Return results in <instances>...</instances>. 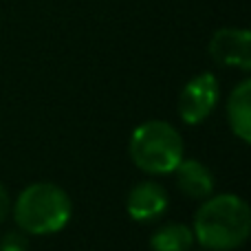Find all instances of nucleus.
<instances>
[{
  "mask_svg": "<svg viewBox=\"0 0 251 251\" xmlns=\"http://www.w3.org/2000/svg\"><path fill=\"white\" fill-rule=\"evenodd\" d=\"M194 240L209 251H231L247 243L251 231V209L238 194L207 196L196 209L192 223Z\"/></svg>",
  "mask_w": 251,
  "mask_h": 251,
  "instance_id": "f257e3e1",
  "label": "nucleus"
},
{
  "mask_svg": "<svg viewBox=\"0 0 251 251\" xmlns=\"http://www.w3.org/2000/svg\"><path fill=\"white\" fill-rule=\"evenodd\" d=\"M73 216V201L55 183H31L13 203V221L29 236L57 234Z\"/></svg>",
  "mask_w": 251,
  "mask_h": 251,
  "instance_id": "f03ea898",
  "label": "nucleus"
},
{
  "mask_svg": "<svg viewBox=\"0 0 251 251\" xmlns=\"http://www.w3.org/2000/svg\"><path fill=\"white\" fill-rule=\"evenodd\" d=\"M185 143L172 124L150 119L132 130L128 141V154L139 170L148 174H172L181 163Z\"/></svg>",
  "mask_w": 251,
  "mask_h": 251,
  "instance_id": "7ed1b4c3",
  "label": "nucleus"
},
{
  "mask_svg": "<svg viewBox=\"0 0 251 251\" xmlns=\"http://www.w3.org/2000/svg\"><path fill=\"white\" fill-rule=\"evenodd\" d=\"M218 82L214 73H199L183 86L178 97V115L187 126L203 124L218 104Z\"/></svg>",
  "mask_w": 251,
  "mask_h": 251,
  "instance_id": "20e7f679",
  "label": "nucleus"
},
{
  "mask_svg": "<svg viewBox=\"0 0 251 251\" xmlns=\"http://www.w3.org/2000/svg\"><path fill=\"white\" fill-rule=\"evenodd\" d=\"M207 51L212 60H216L223 66L240 69L245 73L251 69V33L247 29L223 26V29L214 31Z\"/></svg>",
  "mask_w": 251,
  "mask_h": 251,
  "instance_id": "39448f33",
  "label": "nucleus"
},
{
  "mask_svg": "<svg viewBox=\"0 0 251 251\" xmlns=\"http://www.w3.org/2000/svg\"><path fill=\"white\" fill-rule=\"evenodd\" d=\"M126 209H128L130 218L137 223L156 221L168 209V192L163 190V185L154 181H141L130 190Z\"/></svg>",
  "mask_w": 251,
  "mask_h": 251,
  "instance_id": "423d86ee",
  "label": "nucleus"
},
{
  "mask_svg": "<svg viewBox=\"0 0 251 251\" xmlns=\"http://www.w3.org/2000/svg\"><path fill=\"white\" fill-rule=\"evenodd\" d=\"M178 190L185 196L196 201H205L214 194V174L205 163L196 159H181V163L174 168Z\"/></svg>",
  "mask_w": 251,
  "mask_h": 251,
  "instance_id": "0eeeda50",
  "label": "nucleus"
},
{
  "mask_svg": "<svg viewBox=\"0 0 251 251\" xmlns=\"http://www.w3.org/2000/svg\"><path fill=\"white\" fill-rule=\"evenodd\" d=\"M227 122L243 143L251 141V79H243L227 100Z\"/></svg>",
  "mask_w": 251,
  "mask_h": 251,
  "instance_id": "6e6552de",
  "label": "nucleus"
},
{
  "mask_svg": "<svg viewBox=\"0 0 251 251\" xmlns=\"http://www.w3.org/2000/svg\"><path fill=\"white\" fill-rule=\"evenodd\" d=\"M194 231L181 223H168L159 227L150 238L152 251H190L194 247Z\"/></svg>",
  "mask_w": 251,
  "mask_h": 251,
  "instance_id": "1a4fd4ad",
  "label": "nucleus"
},
{
  "mask_svg": "<svg viewBox=\"0 0 251 251\" xmlns=\"http://www.w3.org/2000/svg\"><path fill=\"white\" fill-rule=\"evenodd\" d=\"M0 251H29V238L25 231H9L0 238Z\"/></svg>",
  "mask_w": 251,
  "mask_h": 251,
  "instance_id": "9d476101",
  "label": "nucleus"
},
{
  "mask_svg": "<svg viewBox=\"0 0 251 251\" xmlns=\"http://www.w3.org/2000/svg\"><path fill=\"white\" fill-rule=\"evenodd\" d=\"M9 209H11V199H9V192L4 190V185L0 183V223L7 218Z\"/></svg>",
  "mask_w": 251,
  "mask_h": 251,
  "instance_id": "9b49d317",
  "label": "nucleus"
}]
</instances>
